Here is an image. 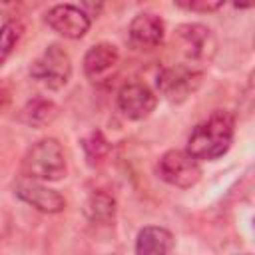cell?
<instances>
[{"mask_svg": "<svg viewBox=\"0 0 255 255\" xmlns=\"http://www.w3.org/2000/svg\"><path fill=\"white\" fill-rule=\"evenodd\" d=\"M235 135V116L227 110H215L209 118L193 128L187 137L185 151L197 161L217 159L225 155L233 143Z\"/></svg>", "mask_w": 255, "mask_h": 255, "instance_id": "obj_1", "label": "cell"}, {"mask_svg": "<svg viewBox=\"0 0 255 255\" xmlns=\"http://www.w3.org/2000/svg\"><path fill=\"white\" fill-rule=\"evenodd\" d=\"M22 167L26 177L40 181H58L68 171L66 153L60 141L54 137H44L36 141L24 155Z\"/></svg>", "mask_w": 255, "mask_h": 255, "instance_id": "obj_2", "label": "cell"}, {"mask_svg": "<svg viewBox=\"0 0 255 255\" xmlns=\"http://www.w3.org/2000/svg\"><path fill=\"white\" fill-rule=\"evenodd\" d=\"M30 76L50 90L64 88L72 78V58L60 44H50L30 64Z\"/></svg>", "mask_w": 255, "mask_h": 255, "instance_id": "obj_3", "label": "cell"}, {"mask_svg": "<svg viewBox=\"0 0 255 255\" xmlns=\"http://www.w3.org/2000/svg\"><path fill=\"white\" fill-rule=\"evenodd\" d=\"M201 82H203V70H199L193 64H175L163 68L157 76L159 92L173 104L185 102L191 94L197 92Z\"/></svg>", "mask_w": 255, "mask_h": 255, "instance_id": "obj_4", "label": "cell"}, {"mask_svg": "<svg viewBox=\"0 0 255 255\" xmlns=\"http://www.w3.org/2000/svg\"><path fill=\"white\" fill-rule=\"evenodd\" d=\"M177 46L187 64H205L217 52V38L211 28L203 24H179L175 28Z\"/></svg>", "mask_w": 255, "mask_h": 255, "instance_id": "obj_5", "label": "cell"}, {"mask_svg": "<svg viewBox=\"0 0 255 255\" xmlns=\"http://www.w3.org/2000/svg\"><path fill=\"white\" fill-rule=\"evenodd\" d=\"M157 175L173 187L189 189L201 179V165L185 149H169L157 161Z\"/></svg>", "mask_w": 255, "mask_h": 255, "instance_id": "obj_6", "label": "cell"}, {"mask_svg": "<svg viewBox=\"0 0 255 255\" xmlns=\"http://www.w3.org/2000/svg\"><path fill=\"white\" fill-rule=\"evenodd\" d=\"M120 50L110 42L94 44L84 56V74L92 84H108L120 70Z\"/></svg>", "mask_w": 255, "mask_h": 255, "instance_id": "obj_7", "label": "cell"}, {"mask_svg": "<svg viewBox=\"0 0 255 255\" xmlns=\"http://www.w3.org/2000/svg\"><path fill=\"white\" fill-rule=\"evenodd\" d=\"M44 20L56 34H60L62 38H68V40L84 38L86 32L90 30V26H92V18L80 6H74V4H56V6H52L46 12Z\"/></svg>", "mask_w": 255, "mask_h": 255, "instance_id": "obj_8", "label": "cell"}, {"mask_svg": "<svg viewBox=\"0 0 255 255\" xmlns=\"http://www.w3.org/2000/svg\"><path fill=\"white\" fill-rule=\"evenodd\" d=\"M155 106L157 96L143 82H128L118 92V108L128 120H145L155 110Z\"/></svg>", "mask_w": 255, "mask_h": 255, "instance_id": "obj_9", "label": "cell"}, {"mask_svg": "<svg viewBox=\"0 0 255 255\" xmlns=\"http://www.w3.org/2000/svg\"><path fill=\"white\" fill-rule=\"evenodd\" d=\"M128 36L133 48L137 50H153L165 38V24L153 12H139L133 16L128 28Z\"/></svg>", "mask_w": 255, "mask_h": 255, "instance_id": "obj_10", "label": "cell"}, {"mask_svg": "<svg viewBox=\"0 0 255 255\" xmlns=\"http://www.w3.org/2000/svg\"><path fill=\"white\" fill-rule=\"evenodd\" d=\"M14 193L28 205H32L34 209L42 211V213H60L66 207V199L62 193H58L56 189L42 185L34 179H24L16 185Z\"/></svg>", "mask_w": 255, "mask_h": 255, "instance_id": "obj_11", "label": "cell"}, {"mask_svg": "<svg viewBox=\"0 0 255 255\" xmlns=\"http://www.w3.org/2000/svg\"><path fill=\"white\" fill-rule=\"evenodd\" d=\"M173 235L159 225H147L139 229L135 237V255H169L173 249Z\"/></svg>", "mask_w": 255, "mask_h": 255, "instance_id": "obj_12", "label": "cell"}, {"mask_svg": "<svg viewBox=\"0 0 255 255\" xmlns=\"http://www.w3.org/2000/svg\"><path fill=\"white\" fill-rule=\"evenodd\" d=\"M58 116V106L48 98H32L24 104V108L18 114V120L34 129H42L50 126Z\"/></svg>", "mask_w": 255, "mask_h": 255, "instance_id": "obj_13", "label": "cell"}, {"mask_svg": "<svg viewBox=\"0 0 255 255\" xmlns=\"http://www.w3.org/2000/svg\"><path fill=\"white\" fill-rule=\"evenodd\" d=\"M116 197L104 189L92 191L84 203V215L92 223H112L116 217Z\"/></svg>", "mask_w": 255, "mask_h": 255, "instance_id": "obj_14", "label": "cell"}, {"mask_svg": "<svg viewBox=\"0 0 255 255\" xmlns=\"http://www.w3.org/2000/svg\"><path fill=\"white\" fill-rule=\"evenodd\" d=\"M82 147H84V153H86V159L90 165H100L108 159L110 151H112V145L110 141L104 137V133L100 129H94L90 131L84 139H82Z\"/></svg>", "mask_w": 255, "mask_h": 255, "instance_id": "obj_15", "label": "cell"}, {"mask_svg": "<svg viewBox=\"0 0 255 255\" xmlns=\"http://www.w3.org/2000/svg\"><path fill=\"white\" fill-rule=\"evenodd\" d=\"M24 34V26L18 20H8L0 28V64L14 52L16 44Z\"/></svg>", "mask_w": 255, "mask_h": 255, "instance_id": "obj_16", "label": "cell"}, {"mask_svg": "<svg viewBox=\"0 0 255 255\" xmlns=\"http://www.w3.org/2000/svg\"><path fill=\"white\" fill-rule=\"evenodd\" d=\"M179 8L183 10H191V12H215L223 6V2H207V0H199V2H175Z\"/></svg>", "mask_w": 255, "mask_h": 255, "instance_id": "obj_17", "label": "cell"}, {"mask_svg": "<svg viewBox=\"0 0 255 255\" xmlns=\"http://www.w3.org/2000/svg\"><path fill=\"white\" fill-rule=\"evenodd\" d=\"M12 100V88L6 80H0V108H4Z\"/></svg>", "mask_w": 255, "mask_h": 255, "instance_id": "obj_18", "label": "cell"}]
</instances>
